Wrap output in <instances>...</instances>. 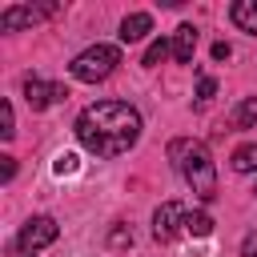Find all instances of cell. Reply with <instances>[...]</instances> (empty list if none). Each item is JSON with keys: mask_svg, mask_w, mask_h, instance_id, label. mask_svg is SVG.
<instances>
[{"mask_svg": "<svg viewBox=\"0 0 257 257\" xmlns=\"http://www.w3.org/2000/svg\"><path fill=\"white\" fill-rule=\"evenodd\" d=\"M141 137V112L124 100H96L76 116V141L92 157H120Z\"/></svg>", "mask_w": 257, "mask_h": 257, "instance_id": "6da1fadb", "label": "cell"}, {"mask_svg": "<svg viewBox=\"0 0 257 257\" xmlns=\"http://www.w3.org/2000/svg\"><path fill=\"white\" fill-rule=\"evenodd\" d=\"M169 157L177 165V173L185 177V185L201 197V201H213L217 197V173H213V157L201 141H173L169 145Z\"/></svg>", "mask_w": 257, "mask_h": 257, "instance_id": "7a4b0ae2", "label": "cell"}, {"mask_svg": "<svg viewBox=\"0 0 257 257\" xmlns=\"http://www.w3.org/2000/svg\"><path fill=\"white\" fill-rule=\"evenodd\" d=\"M116 64H120V48H116V44H92V48H84L80 56H72L68 72H72L76 80H84V84H96V80L112 76Z\"/></svg>", "mask_w": 257, "mask_h": 257, "instance_id": "3957f363", "label": "cell"}, {"mask_svg": "<svg viewBox=\"0 0 257 257\" xmlns=\"http://www.w3.org/2000/svg\"><path fill=\"white\" fill-rule=\"evenodd\" d=\"M185 217H189V209H185L181 201H165V205L153 213V237H157V241H177V237L185 233Z\"/></svg>", "mask_w": 257, "mask_h": 257, "instance_id": "277c9868", "label": "cell"}, {"mask_svg": "<svg viewBox=\"0 0 257 257\" xmlns=\"http://www.w3.org/2000/svg\"><path fill=\"white\" fill-rule=\"evenodd\" d=\"M56 237H60V225H56L52 217H32V221H24V229H20V237H16V249L36 253V249L52 245Z\"/></svg>", "mask_w": 257, "mask_h": 257, "instance_id": "5b68a950", "label": "cell"}, {"mask_svg": "<svg viewBox=\"0 0 257 257\" xmlns=\"http://www.w3.org/2000/svg\"><path fill=\"white\" fill-rule=\"evenodd\" d=\"M68 96V88L64 84H52V80H44V76H24V100L40 112V108H48V104H56V100H64Z\"/></svg>", "mask_w": 257, "mask_h": 257, "instance_id": "8992f818", "label": "cell"}, {"mask_svg": "<svg viewBox=\"0 0 257 257\" xmlns=\"http://www.w3.org/2000/svg\"><path fill=\"white\" fill-rule=\"evenodd\" d=\"M52 12H56L52 4H44V8H28V4H16V8H4V12H0V28H4V32H16V28H24V24H36V20L52 16Z\"/></svg>", "mask_w": 257, "mask_h": 257, "instance_id": "52a82bcc", "label": "cell"}, {"mask_svg": "<svg viewBox=\"0 0 257 257\" xmlns=\"http://www.w3.org/2000/svg\"><path fill=\"white\" fill-rule=\"evenodd\" d=\"M153 32V16L149 12H128L124 20H120V40L124 44H137V40H145Z\"/></svg>", "mask_w": 257, "mask_h": 257, "instance_id": "ba28073f", "label": "cell"}, {"mask_svg": "<svg viewBox=\"0 0 257 257\" xmlns=\"http://www.w3.org/2000/svg\"><path fill=\"white\" fill-rule=\"evenodd\" d=\"M173 60H181V64H189L193 60V52H197V28L193 24H181L177 32H173Z\"/></svg>", "mask_w": 257, "mask_h": 257, "instance_id": "9c48e42d", "label": "cell"}, {"mask_svg": "<svg viewBox=\"0 0 257 257\" xmlns=\"http://www.w3.org/2000/svg\"><path fill=\"white\" fill-rule=\"evenodd\" d=\"M229 16H233V24H237L241 32L257 36V0H237V4L229 8Z\"/></svg>", "mask_w": 257, "mask_h": 257, "instance_id": "30bf717a", "label": "cell"}, {"mask_svg": "<svg viewBox=\"0 0 257 257\" xmlns=\"http://www.w3.org/2000/svg\"><path fill=\"white\" fill-rule=\"evenodd\" d=\"M233 128H257V96H245L233 108Z\"/></svg>", "mask_w": 257, "mask_h": 257, "instance_id": "8fae6325", "label": "cell"}, {"mask_svg": "<svg viewBox=\"0 0 257 257\" xmlns=\"http://www.w3.org/2000/svg\"><path fill=\"white\" fill-rule=\"evenodd\" d=\"M229 165H233L237 173H257V145H241Z\"/></svg>", "mask_w": 257, "mask_h": 257, "instance_id": "7c38bea8", "label": "cell"}, {"mask_svg": "<svg viewBox=\"0 0 257 257\" xmlns=\"http://www.w3.org/2000/svg\"><path fill=\"white\" fill-rule=\"evenodd\" d=\"M185 233H193V237H205V233H213V217H209L205 209L189 213V217H185Z\"/></svg>", "mask_w": 257, "mask_h": 257, "instance_id": "4fadbf2b", "label": "cell"}, {"mask_svg": "<svg viewBox=\"0 0 257 257\" xmlns=\"http://www.w3.org/2000/svg\"><path fill=\"white\" fill-rule=\"evenodd\" d=\"M165 56H173V44H169V40H153V44H149V52H145V60H141V64H145V68H157V64H161V60H165Z\"/></svg>", "mask_w": 257, "mask_h": 257, "instance_id": "5bb4252c", "label": "cell"}, {"mask_svg": "<svg viewBox=\"0 0 257 257\" xmlns=\"http://www.w3.org/2000/svg\"><path fill=\"white\" fill-rule=\"evenodd\" d=\"M0 137H4V141L16 137V116H12V104H8V100L0 104Z\"/></svg>", "mask_w": 257, "mask_h": 257, "instance_id": "9a60e30c", "label": "cell"}, {"mask_svg": "<svg viewBox=\"0 0 257 257\" xmlns=\"http://www.w3.org/2000/svg\"><path fill=\"white\" fill-rule=\"evenodd\" d=\"M52 169H56V177H68V173L80 169V161H76V153H60V157L52 161Z\"/></svg>", "mask_w": 257, "mask_h": 257, "instance_id": "2e32d148", "label": "cell"}, {"mask_svg": "<svg viewBox=\"0 0 257 257\" xmlns=\"http://www.w3.org/2000/svg\"><path fill=\"white\" fill-rule=\"evenodd\" d=\"M213 92H217V80H213V76H201V84H197V96H201V100H209Z\"/></svg>", "mask_w": 257, "mask_h": 257, "instance_id": "e0dca14e", "label": "cell"}, {"mask_svg": "<svg viewBox=\"0 0 257 257\" xmlns=\"http://www.w3.org/2000/svg\"><path fill=\"white\" fill-rule=\"evenodd\" d=\"M241 257H257V229L245 237V245H241Z\"/></svg>", "mask_w": 257, "mask_h": 257, "instance_id": "ac0fdd59", "label": "cell"}, {"mask_svg": "<svg viewBox=\"0 0 257 257\" xmlns=\"http://www.w3.org/2000/svg\"><path fill=\"white\" fill-rule=\"evenodd\" d=\"M213 60H229V44H225V40L213 44Z\"/></svg>", "mask_w": 257, "mask_h": 257, "instance_id": "d6986e66", "label": "cell"}, {"mask_svg": "<svg viewBox=\"0 0 257 257\" xmlns=\"http://www.w3.org/2000/svg\"><path fill=\"white\" fill-rule=\"evenodd\" d=\"M12 177H16V161H12V157H4V181H12Z\"/></svg>", "mask_w": 257, "mask_h": 257, "instance_id": "ffe728a7", "label": "cell"}]
</instances>
